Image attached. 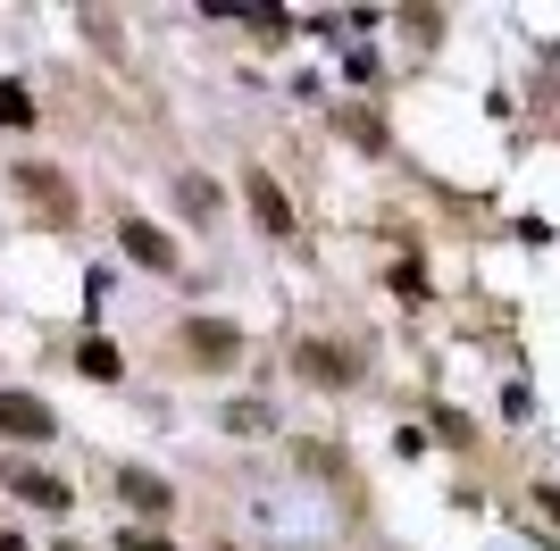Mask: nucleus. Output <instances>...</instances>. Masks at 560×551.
Masks as SVG:
<instances>
[{
    "label": "nucleus",
    "mask_w": 560,
    "mask_h": 551,
    "mask_svg": "<svg viewBox=\"0 0 560 551\" xmlns=\"http://www.w3.org/2000/svg\"><path fill=\"white\" fill-rule=\"evenodd\" d=\"M0 435L50 443V435H59V418H50V401H34V392H0Z\"/></svg>",
    "instance_id": "f257e3e1"
},
{
    "label": "nucleus",
    "mask_w": 560,
    "mask_h": 551,
    "mask_svg": "<svg viewBox=\"0 0 560 551\" xmlns=\"http://www.w3.org/2000/svg\"><path fill=\"white\" fill-rule=\"evenodd\" d=\"M126 259H135V268H151V276H167V268H176V243H167L160 226L126 218Z\"/></svg>",
    "instance_id": "f03ea898"
},
{
    "label": "nucleus",
    "mask_w": 560,
    "mask_h": 551,
    "mask_svg": "<svg viewBox=\"0 0 560 551\" xmlns=\"http://www.w3.org/2000/svg\"><path fill=\"white\" fill-rule=\"evenodd\" d=\"M185 343H192V360L226 367L234 351H243V335H234V326H218V318H192V335H185Z\"/></svg>",
    "instance_id": "7ed1b4c3"
},
{
    "label": "nucleus",
    "mask_w": 560,
    "mask_h": 551,
    "mask_svg": "<svg viewBox=\"0 0 560 551\" xmlns=\"http://www.w3.org/2000/svg\"><path fill=\"white\" fill-rule=\"evenodd\" d=\"M243 192H252V218H259V226H268V234H284V226H293V201H284V192H277V176H252V184H243Z\"/></svg>",
    "instance_id": "20e7f679"
},
{
    "label": "nucleus",
    "mask_w": 560,
    "mask_h": 551,
    "mask_svg": "<svg viewBox=\"0 0 560 551\" xmlns=\"http://www.w3.org/2000/svg\"><path fill=\"white\" fill-rule=\"evenodd\" d=\"M302 376H310V385H327V392H343L351 385V360H343V351H327V343H302Z\"/></svg>",
    "instance_id": "39448f33"
},
{
    "label": "nucleus",
    "mask_w": 560,
    "mask_h": 551,
    "mask_svg": "<svg viewBox=\"0 0 560 551\" xmlns=\"http://www.w3.org/2000/svg\"><path fill=\"white\" fill-rule=\"evenodd\" d=\"M9 493H25L34 509H68V484L43 477V468H9Z\"/></svg>",
    "instance_id": "423d86ee"
},
{
    "label": "nucleus",
    "mask_w": 560,
    "mask_h": 551,
    "mask_svg": "<svg viewBox=\"0 0 560 551\" xmlns=\"http://www.w3.org/2000/svg\"><path fill=\"white\" fill-rule=\"evenodd\" d=\"M117 493H126V502H135V509H151V518H160V509H167V484L151 477V468H117Z\"/></svg>",
    "instance_id": "0eeeda50"
},
{
    "label": "nucleus",
    "mask_w": 560,
    "mask_h": 551,
    "mask_svg": "<svg viewBox=\"0 0 560 551\" xmlns=\"http://www.w3.org/2000/svg\"><path fill=\"white\" fill-rule=\"evenodd\" d=\"M25 192H34V201H43L50 218H59V209H68V184L50 176V167H25Z\"/></svg>",
    "instance_id": "6e6552de"
},
{
    "label": "nucleus",
    "mask_w": 560,
    "mask_h": 551,
    "mask_svg": "<svg viewBox=\"0 0 560 551\" xmlns=\"http://www.w3.org/2000/svg\"><path fill=\"white\" fill-rule=\"evenodd\" d=\"M176 209H185V218H218V192L201 176H185V184H176Z\"/></svg>",
    "instance_id": "1a4fd4ad"
},
{
    "label": "nucleus",
    "mask_w": 560,
    "mask_h": 551,
    "mask_svg": "<svg viewBox=\"0 0 560 551\" xmlns=\"http://www.w3.org/2000/svg\"><path fill=\"white\" fill-rule=\"evenodd\" d=\"M0 126H34V101L18 84H0Z\"/></svg>",
    "instance_id": "9d476101"
},
{
    "label": "nucleus",
    "mask_w": 560,
    "mask_h": 551,
    "mask_svg": "<svg viewBox=\"0 0 560 551\" xmlns=\"http://www.w3.org/2000/svg\"><path fill=\"white\" fill-rule=\"evenodd\" d=\"M84 376H117V351L109 343H84Z\"/></svg>",
    "instance_id": "9b49d317"
},
{
    "label": "nucleus",
    "mask_w": 560,
    "mask_h": 551,
    "mask_svg": "<svg viewBox=\"0 0 560 551\" xmlns=\"http://www.w3.org/2000/svg\"><path fill=\"white\" fill-rule=\"evenodd\" d=\"M117 543H126V551H176V543H167V535H142V527H126V535H117Z\"/></svg>",
    "instance_id": "f8f14e48"
},
{
    "label": "nucleus",
    "mask_w": 560,
    "mask_h": 551,
    "mask_svg": "<svg viewBox=\"0 0 560 551\" xmlns=\"http://www.w3.org/2000/svg\"><path fill=\"white\" fill-rule=\"evenodd\" d=\"M544 518H560V484H544Z\"/></svg>",
    "instance_id": "ddd939ff"
},
{
    "label": "nucleus",
    "mask_w": 560,
    "mask_h": 551,
    "mask_svg": "<svg viewBox=\"0 0 560 551\" xmlns=\"http://www.w3.org/2000/svg\"><path fill=\"white\" fill-rule=\"evenodd\" d=\"M68 551H75V543H68Z\"/></svg>",
    "instance_id": "4468645a"
}]
</instances>
